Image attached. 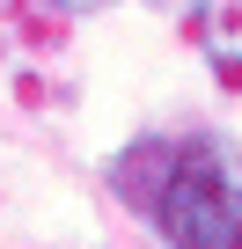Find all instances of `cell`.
<instances>
[{"label": "cell", "instance_id": "1", "mask_svg": "<svg viewBox=\"0 0 242 249\" xmlns=\"http://www.w3.org/2000/svg\"><path fill=\"white\" fill-rule=\"evenodd\" d=\"M154 183H132L169 249H242V154L220 132H191L169 147H140Z\"/></svg>", "mask_w": 242, "mask_h": 249}, {"label": "cell", "instance_id": "2", "mask_svg": "<svg viewBox=\"0 0 242 249\" xmlns=\"http://www.w3.org/2000/svg\"><path fill=\"white\" fill-rule=\"evenodd\" d=\"M198 37H205V52L242 81V0H205V8H198Z\"/></svg>", "mask_w": 242, "mask_h": 249}, {"label": "cell", "instance_id": "3", "mask_svg": "<svg viewBox=\"0 0 242 249\" xmlns=\"http://www.w3.org/2000/svg\"><path fill=\"white\" fill-rule=\"evenodd\" d=\"M44 8H59V15H95V8H110V0H44Z\"/></svg>", "mask_w": 242, "mask_h": 249}]
</instances>
